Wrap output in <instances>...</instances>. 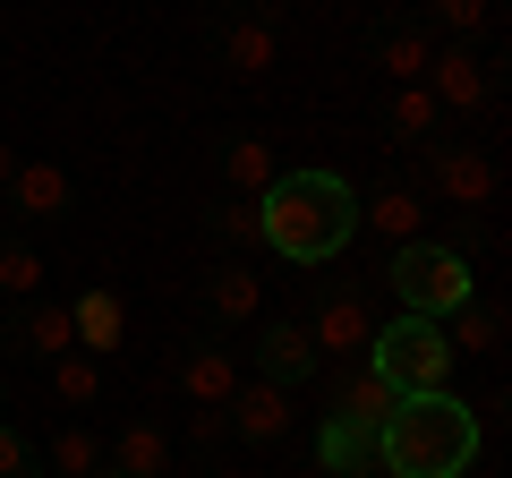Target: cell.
<instances>
[{"mask_svg":"<svg viewBox=\"0 0 512 478\" xmlns=\"http://www.w3.org/2000/svg\"><path fill=\"white\" fill-rule=\"evenodd\" d=\"M222 419H231V436H239V444H282V436L299 427V402H291V385L239 376V393L222 402Z\"/></svg>","mask_w":512,"mask_h":478,"instance_id":"cell-7","label":"cell"},{"mask_svg":"<svg viewBox=\"0 0 512 478\" xmlns=\"http://www.w3.org/2000/svg\"><path fill=\"white\" fill-rule=\"evenodd\" d=\"M419 154H427V188H436L444 205H495V163L478 146H444L436 137V146H419Z\"/></svg>","mask_w":512,"mask_h":478,"instance_id":"cell-8","label":"cell"},{"mask_svg":"<svg viewBox=\"0 0 512 478\" xmlns=\"http://www.w3.org/2000/svg\"><path fill=\"white\" fill-rule=\"evenodd\" d=\"M444 342H453V359L470 350V359H487V350H504V299L470 291L453 316H444Z\"/></svg>","mask_w":512,"mask_h":478,"instance_id":"cell-16","label":"cell"},{"mask_svg":"<svg viewBox=\"0 0 512 478\" xmlns=\"http://www.w3.org/2000/svg\"><path fill=\"white\" fill-rule=\"evenodd\" d=\"M9 205H18L26 222H60V214H69V171H60V163H18Z\"/></svg>","mask_w":512,"mask_h":478,"instance_id":"cell-19","label":"cell"},{"mask_svg":"<svg viewBox=\"0 0 512 478\" xmlns=\"http://www.w3.org/2000/svg\"><path fill=\"white\" fill-rule=\"evenodd\" d=\"M478 444H487L478 402H461L453 385L444 393H393V410L376 427V470L384 478H470Z\"/></svg>","mask_w":512,"mask_h":478,"instance_id":"cell-1","label":"cell"},{"mask_svg":"<svg viewBox=\"0 0 512 478\" xmlns=\"http://www.w3.org/2000/svg\"><path fill=\"white\" fill-rule=\"evenodd\" d=\"M274 60H282V43H274L265 18H239L231 35H222V69H231V77H265Z\"/></svg>","mask_w":512,"mask_h":478,"instance_id":"cell-22","label":"cell"},{"mask_svg":"<svg viewBox=\"0 0 512 478\" xmlns=\"http://www.w3.org/2000/svg\"><path fill=\"white\" fill-rule=\"evenodd\" d=\"M52 265H43L35 239H0V299H43Z\"/></svg>","mask_w":512,"mask_h":478,"instance_id":"cell-23","label":"cell"},{"mask_svg":"<svg viewBox=\"0 0 512 478\" xmlns=\"http://www.w3.org/2000/svg\"><path fill=\"white\" fill-rule=\"evenodd\" d=\"M367 333H376V308H367V291H359V282H325V291H316V316H308L316 359H359Z\"/></svg>","mask_w":512,"mask_h":478,"instance_id":"cell-5","label":"cell"},{"mask_svg":"<svg viewBox=\"0 0 512 478\" xmlns=\"http://www.w3.org/2000/svg\"><path fill=\"white\" fill-rule=\"evenodd\" d=\"M367 52H376V69L393 77V86H419L427 60H436V35H427V26H410V18H393L376 43H367Z\"/></svg>","mask_w":512,"mask_h":478,"instance_id":"cell-15","label":"cell"},{"mask_svg":"<svg viewBox=\"0 0 512 478\" xmlns=\"http://www.w3.org/2000/svg\"><path fill=\"white\" fill-rule=\"evenodd\" d=\"M18 163H26V154L9 146V137H0V197H9V180H18Z\"/></svg>","mask_w":512,"mask_h":478,"instance_id":"cell-31","label":"cell"},{"mask_svg":"<svg viewBox=\"0 0 512 478\" xmlns=\"http://www.w3.org/2000/svg\"><path fill=\"white\" fill-rule=\"evenodd\" d=\"M359 231H376L384 248H410L427 231V197L419 188H376V197H359Z\"/></svg>","mask_w":512,"mask_h":478,"instance_id":"cell-12","label":"cell"},{"mask_svg":"<svg viewBox=\"0 0 512 478\" xmlns=\"http://www.w3.org/2000/svg\"><path fill=\"white\" fill-rule=\"evenodd\" d=\"M222 180H231V197H265V188L282 180V163H274V137L239 129L231 146H222Z\"/></svg>","mask_w":512,"mask_h":478,"instance_id":"cell-17","label":"cell"},{"mask_svg":"<svg viewBox=\"0 0 512 478\" xmlns=\"http://www.w3.org/2000/svg\"><path fill=\"white\" fill-rule=\"evenodd\" d=\"M52 368V393L69 410H86V402H103V359H86V350H60V359H43Z\"/></svg>","mask_w":512,"mask_h":478,"instance_id":"cell-25","label":"cell"},{"mask_svg":"<svg viewBox=\"0 0 512 478\" xmlns=\"http://www.w3.org/2000/svg\"><path fill=\"white\" fill-rule=\"evenodd\" d=\"M205 308H214V325H256V274L248 265H222L205 282Z\"/></svg>","mask_w":512,"mask_h":478,"instance_id":"cell-24","label":"cell"},{"mask_svg":"<svg viewBox=\"0 0 512 478\" xmlns=\"http://www.w3.org/2000/svg\"><path fill=\"white\" fill-rule=\"evenodd\" d=\"M359 359L393 393H444V385H453V342H444L436 316H393V325H376Z\"/></svg>","mask_w":512,"mask_h":478,"instance_id":"cell-3","label":"cell"},{"mask_svg":"<svg viewBox=\"0 0 512 478\" xmlns=\"http://www.w3.org/2000/svg\"><path fill=\"white\" fill-rule=\"evenodd\" d=\"M393 299H402V316H453L461 299L478 291V274H470V257L461 248H436V239H410V248H393Z\"/></svg>","mask_w":512,"mask_h":478,"instance_id":"cell-4","label":"cell"},{"mask_svg":"<svg viewBox=\"0 0 512 478\" xmlns=\"http://www.w3.org/2000/svg\"><path fill=\"white\" fill-rule=\"evenodd\" d=\"M69 325H77V350H86V359H111V350H120V291H77L69 299Z\"/></svg>","mask_w":512,"mask_h":478,"instance_id":"cell-18","label":"cell"},{"mask_svg":"<svg viewBox=\"0 0 512 478\" xmlns=\"http://www.w3.org/2000/svg\"><path fill=\"white\" fill-rule=\"evenodd\" d=\"M180 393H188L197 410H222V402L239 393V359H231L222 342H197V350L180 359Z\"/></svg>","mask_w":512,"mask_h":478,"instance_id":"cell-14","label":"cell"},{"mask_svg":"<svg viewBox=\"0 0 512 478\" xmlns=\"http://www.w3.org/2000/svg\"><path fill=\"white\" fill-rule=\"evenodd\" d=\"M52 470L60 478H103V436H94V427H60L52 436Z\"/></svg>","mask_w":512,"mask_h":478,"instance_id":"cell-26","label":"cell"},{"mask_svg":"<svg viewBox=\"0 0 512 478\" xmlns=\"http://www.w3.org/2000/svg\"><path fill=\"white\" fill-rule=\"evenodd\" d=\"M0 478H43V461H35V444L18 436V427L0 419Z\"/></svg>","mask_w":512,"mask_h":478,"instance_id":"cell-29","label":"cell"},{"mask_svg":"<svg viewBox=\"0 0 512 478\" xmlns=\"http://www.w3.org/2000/svg\"><path fill=\"white\" fill-rule=\"evenodd\" d=\"M427 94H436V111H495V60H478L470 43H436V60H427V77H419Z\"/></svg>","mask_w":512,"mask_h":478,"instance_id":"cell-6","label":"cell"},{"mask_svg":"<svg viewBox=\"0 0 512 478\" xmlns=\"http://www.w3.org/2000/svg\"><path fill=\"white\" fill-rule=\"evenodd\" d=\"M325 368V359H316V342H308V325H256V376H265V385H308V376Z\"/></svg>","mask_w":512,"mask_h":478,"instance_id":"cell-9","label":"cell"},{"mask_svg":"<svg viewBox=\"0 0 512 478\" xmlns=\"http://www.w3.org/2000/svg\"><path fill=\"white\" fill-rule=\"evenodd\" d=\"M256 214H265V248H274L282 265H325L342 257L350 239H359V188L342 180V171H282L265 197H256Z\"/></svg>","mask_w":512,"mask_h":478,"instance_id":"cell-2","label":"cell"},{"mask_svg":"<svg viewBox=\"0 0 512 478\" xmlns=\"http://www.w3.org/2000/svg\"><path fill=\"white\" fill-rule=\"evenodd\" d=\"M214 231L239 239V248H265V214H256V197H231V205L214 214Z\"/></svg>","mask_w":512,"mask_h":478,"instance_id":"cell-28","label":"cell"},{"mask_svg":"<svg viewBox=\"0 0 512 478\" xmlns=\"http://www.w3.org/2000/svg\"><path fill=\"white\" fill-rule=\"evenodd\" d=\"M384 129L402 137V146H436V129H444L436 94H427V86H393V94H384Z\"/></svg>","mask_w":512,"mask_h":478,"instance_id":"cell-20","label":"cell"},{"mask_svg":"<svg viewBox=\"0 0 512 478\" xmlns=\"http://www.w3.org/2000/svg\"><path fill=\"white\" fill-rule=\"evenodd\" d=\"M103 470H120V478H171V436L154 419H128L120 436L103 444Z\"/></svg>","mask_w":512,"mask_h":478,"instance_id":"cell-13","label":"cell"},{"mask_svg":"<svg viewBox=\"0 0 512 478\" xmlns=\"http://www.w3.org/2000/svg\"><path fill=\"white\" fill-rule=\"evenodd\" d=\"M222 436H231V419H222V410H197V402H188V444H222Z\"/></svg>","mask_w":512,"mask_h":478,"instance_id":"cell-30","label":"cell"},{"mask_svg":"<svg viewBox=\"0 0 512 478\" xmlns=\"http://www.w3.org/2000/svg\"><path fill=\"white\" fill-rule=\"evenodd\" d=\"M205 478H222V470H205Z\"/></svg>","mask_w":512,"mask_h":478,"instance_id":"cell-32","label":"cell"},{"mask_svg":"<svg viewBox=\"0 0 512 478\" xmlns=\"http://www.w3.org/2000/svg\"><path fill=\"white\" fill-rule=\"evenodd\" d=\"M103 478H120V470H103Z\"/></svg>","mask_w":512,"mask_h":478,"instance_id":"cell-33","label":"cell"},{"mask_svg":"<svg viewBox=\"0 0 512 478\" xmlns=\"http://www.w3.org/2000/svg\"><path fill=\"white\" fill-rule=\"evenodd\" d=\"M384 410H393V385H384V376H376V368H367V359H359V368H350L342 385H333V419L384 427Z\"/></svg>","mask_w":512,"mask_h":478,"instance_id":"cell-21","label":"cell"},{"mask_svg":"<svg viewBox=\"0 0 512 478\" xmlns=\"http://www.w3.org/2000/svg\"><path fill=\"white\" fill-rule=\"evenodd\" d=\"M427 18H436L453 43H470V35H487V26H495V0H427Z\"/></svg>","mask_w":512,"mask_h":478,"instance_id":"cell-27","label":"cell"},{"mask_svg":"<svg viewBox=\"0 0 512 478\" xmlns=\"http://www.w3.org/2000/svg\"><path fill=\"white\" fill-rule=\"evenodd\" d=\"M9 350H26V359H60V350H77L69 299H18V316H9Z\"/></svg>","mask_w":512,"mask_h":478,"instance_id":"cell-10","label":"cell"},{"mask_svg":"<svg viewBox=\"0 0 512 478\" xmlns=\"http://www.w3.org/2000/svg\"><path fill=\"white\" fill-rule=\"evenodd\" d=\"M316 470L325 478H376V427L325 410V427H316Z\"/></svg>","mask_w":512,"mask_h":478,"instance_id":"cell-11","label":"cell"}]
</instances>
